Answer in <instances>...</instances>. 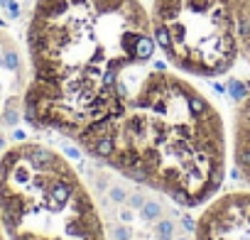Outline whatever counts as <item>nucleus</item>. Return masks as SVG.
<instances>
[{"label":"nucleus","mask_w":250,"mask_h":240,"mask_svg":"<svg viewBox=\"0 0 250 240\" xmlns=\"http://www.w3.org/2000/svg\"><path fill=\"white\" fill-rule=\"evenodd\" d=\"M157 54L140 0H35L27 25V123L81 142L110 118Z\"/></svg>","instance_id":"1"},{"label":"nucleus","mask_w":250,"mask_h":240,"mask_svg":"<svg viewBox=\"0 0 250 240\" xmlns=\"http://www.w3.org/2000/svg\"><path fill=\"white\" fill-rule=\"evenodd\" d=\"M79 145L125 179L187 208L206 206L218 194L228 164L221 110L177 69H150Z\"/></svg>","instance_id":"2"},{"label":"nucleus","mask_w":250,"mask_h":240,"mask_svg":"<svg viewBox=\"0 0 250 240\" xmlns=\"http://www.w3.org/2000/svg\"><path fill=\"white\" fill-rule=\"evenodd\" d=\"M0 220L8 240H105L74 164L40 142H18L0 157Z\"/></svg>","instance_id":"3"},{"label":"nucleus","mask_w":250,"mask_h":240,"mask_svg":"<svg viewBox=\"0 0 250 240\" xmlns=\"http://www.w3.org/2000/svg\"><path fill=\"white\" fill-rule=\"evenodd\" d=\"M157 49L172 69L218 79L250 64V0H152Z\"/></svg>","instance_id":"4"},{"label":"nucleus","mask_w":250,"mask_h":240,"mask_svg":"<svg viewBox=\"0 0 250 240\" xmlns=\"http://www.w3.org/2000/svg\"><path fill=\"white\" fill-rule=\"evenodd\" d=\"M194 240H250V191L216 194L196 220Z\"/></svg>","instance_id":"5"},{"label":"nucleus","mask_w":250,"mask_h":240,"mask_svg":"<svg viewBox=\"0 0 250 240\" xmlns=\"http://www.w3.org/2000/svg\"><path fill=\"white\" fill-rule=\"evenodd\" d=\"M233 162L240 179L250 186V91L240 98L233 118Z\"/></svg>","instance_id":"6"},{"label":"nucleus","mask_w":250,"mask_h":240,"mask_svg":"<svg viewBox=\"0 0 250 240\" xmlns=\"http://www.w3.org/2000/svg\"><path fill=\"white\" fill-rule=\"evenodd\" d=\"M0 240H8V235H5V230H3V220H0Z\"/></svg>","instance_id":"7"}]
</instances>
